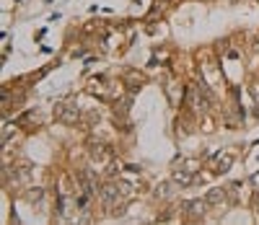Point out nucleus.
<instances>
[{
	"label": "nucleus",
	"mask_w": 259,
	"mask_h": 225,
	"mask_svg": "<svg viewBox=\"0 0 259 225\" xmlns=\"http://www.w3.org/2000/svg\"><path fill=\"white\" fill-rule=\"evenodd\" d=\"M205 207H207V199H192V202H184L182 205V212L189 215V217H202L205 215Z\"/></svg>",
	"instance_id": "obj_1"
},
{
	"label": "nucleus",
	"mask_w": 259,
	"mask_h": 225,
	"mask_svg": "<svg viewBox=\"0 0 259 225\" xmlns=\"http://www.w3.org/2000/svg\"><path fill=\"white\" fill-rule=\"evenodd\" d=\"M189 171H192V168H187V171H184V168H177V171H174V182H177V184H184V187L192 184L194 176H192Z\"/></svg>",
	"instance_id": "obj_3"
},
{
	"label": "nucleus",
	"mask_w": 259,
	"mask_h": 225,
	"mask_svg": "<svg viewBox=\"0 0 259 225\" xmlns=\"http://www.w3.org/2000/svg\"><path fill=\"white\" fill-rule=\"evenodd\" d=\"M168 194H171V189H168L166 184H163V187H158V197H168Z\"/></svg>",
	"instance_id": "obj_6"
},
{
	"label": "nucleus",
	"mask_w": 259,
	"mask_h": 225,
	"mask_svg": "<svg viewBox=\"0 0 259 225\" xmlns=\"http://www.w3.org/2000/svg\"><path fill=\"white\" fill-rule=\"evenodd\" d=\"M205 199H207V205H218V202H226V189H212Z\"/></svg>",
	"instance_id": "obj_4"
},
{
	"label": "nucleus",
	"mask_w": 259,
	"mask_h": 225,
	"mask_svg": "<svg viewBox=\"0 0 259 225\" xmlns=\"http://www.w3.org/2000/svg\"><path fill=\"white\" fill-rule=\"evenodd\" d=\"M231 163H233L231 155H218V161H215V171H228Z\"/></svg>",
	"instance_id": "obj_5"
},
{
	"label": "nucleus",
	"mask_w": 259,
	"mask_h": 225,
	"mask_svg": "<svg viewBox=\"0 0 259 225\" xmlns=\"http://www.w3.org/2000/svg\"><path fill=\"white\" fill-rule=\"evenodd\" d=\"M57 119L70 124V122H75V119H78V114H75V109H70L68 104H60V106H57Z\"/></svg>",
	"instance_id": "obj_2"
},
{
	"label": "nucleus",
	"mask_w": 259,
	"mask_h": 225,
	"mask_svg": "<svg viewBox=\"0 0 259 225\" xmlns=\"http://www.w3.org/2000/svg\"><path fill=\"white\" fill-rule=\"evenodd\" d=\"M254 207H256V215H259V197L254 199Z\"/></svg>",
	"instance_id": "obj_7"
}]
</instances>
